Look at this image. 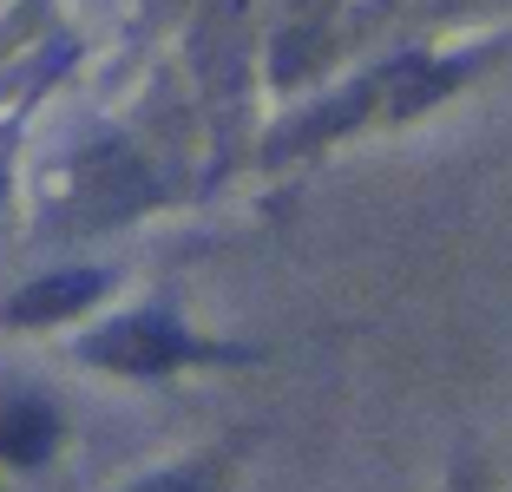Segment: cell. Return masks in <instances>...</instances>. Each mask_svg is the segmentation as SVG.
<instances>
[{
	"label": "cell",
	"instance_id": "cell-1",
	"mask_svg": "<svg viewBox=\"0 0 512 492\" xmlns=\"http://www.w3.org/2000/svg\"><path fill=\"white\" fill-rule=\"evenodd\" d=\"M184 355V335L165 322V315H132V322L106 328V335H92L86 342V361L99 368H125V374H158Z\"/></svg>",
	"mask_w": 512,
	"mask_h": 492
},
{
	"label": "cell",
	"instance_id": "cell-2",
	"mask_svg": "<svg viewBox=\"0 0 512 492\" xmlns=\"http://www.w3.org/2000/svg\"><path fill=\"white\" fill-rule=\"evenodd\" d=\"M99 276L92 269H73V276H46V283H33V289H20L14 302H7V322H20V328H40V322H60V315H73V309H86L92 296H99Z\"/></svg>",
	"mask_w": 512,
	"mask_h": 492
},
{
	"label": "cell",
	"instance_id": "cell-3",
	"mask_svg": "<svg viewBox=\"0 0 512 492\" xmlns=\"http://www.w3.org/2000/svg\"><path fill=\"white\" fill-rule=\"evenodd\" d=\"M53 440H60V420H53V407H40V401L0 407V460L33 466V460H46V453H53Z\"/></svg>",
	"mask_w": 512,
	"mask_h": 492
},
{
	"label": "cell",
	"instance_id": "cell-4",
	"mask_svg": "<svg viewBox=\"0 0 512 492\" xmlns=\"http://www.w3.org/2000/svg\"><path fill=\"white\" fill-rule=\"evenodd\" d=\"M132 492H197V486H191V479H171V473H165V479H145V486H132Z\"/></svg>",
	"mask_w": 512,
	"mask_h": 492
}]
</instances>
